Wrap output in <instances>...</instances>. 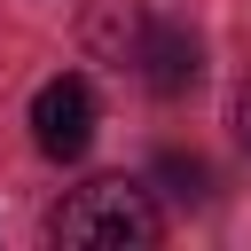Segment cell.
I'll return each mask as SVG.
<instances>
[{
    "instance_id": "cell-6",
    "label": "cell",
    "mask_w": 251,
    "mask_h": 251,
    "mask_svg": "<svg viewBox=\"0 0 251 251\" xmlns=\"http://www.w3.org/2000/svg\"><path fill=\"white\" fill-rule=\"evenodd\" d=\"M235 141L251 149V71H243V86H235Z\"/></svg>"
},
{
    "instance_id": "cell-4",
    "label": "cell",
    "mask_w": 251,
    "mask_h": 251,
    "mask_svg": "<svg viewBox=\"0 0 251 251\" xmlns=\"http://www.w3.org/2000/svg\"><path fill=\"white\" fill-rule=\"evenodd\" d=\"M141 31H149L141 0H94V16H86V47H94L102 63H133Z\"/></svg>"
},
{
    "instance_id": "cell-1",
    "label": "cell",
    "mask_w": 251,
    "mask_h": 251,
    "mask_svg": "<svg viewBox=\"0 0 251 251\" xmlns=\"http://www.w3.org/2000/svg\"><path fill=\"white\" fill-rule=\"evenodd\" d=\"M47 235H55V243H78V251H141V243L165 235V220H157V204H149L141 180L110 173V180L71 188V196L47 212Z\"/></svg>"
},
{
    "instance_id": "cell-2",
    "label": "cell",
    "mask_w": 251,
    "mask_h": 251,
    "mask_svg": "<svg viewBox=\"0 0 251 251\" xmlns=\"http://www.w3.org/2000/svg\"><path fill=\"white\" fill-rule=\"evenodd\" d=\"M31 141H39V157H55V165H78V157H86V141H94V86H86L78 71H55V78L31 94Z\"/></svg>"
},
{
    "instance_id": "cell-3",
    "label": "cell",
    "mask_w": 251,
    "mask_h": 251,
    "mask_svg": "<svg viewBox=\"0 0 251 251\" xmlns=\"http://www.w3.org/2000/svg\"><path fill=\"white\" fill-rule=\"evenodd\" d=\"M133 63H141V86L165 94V102L204 78V47H196V31H180V24H149L141 47H133Z\"/></svg>"
},
{
    "instance_id": "cell-5",
    "label": "cell",
    "mask_w": 251,
    "mask_h": 251,
    "mask_svg": "<svg viewBox=\"0 0 251 251\" xmlns=\"http://www.w3.org/2000/svg\"><path fill=\"white\" fill-rule=\"evenodd\" d=\"M157 180H173V196L204 204V165H196V157H157Z\"/></svg>"
}]
</instances>
